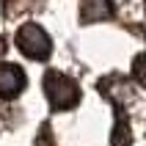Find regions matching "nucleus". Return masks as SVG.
<instances>
[{
  "mask_svg": "<svg viewBox=\"0 0 146 146\" xmlns=\"http://www.w3.org/2000/svg\"><path fill=\"white\" fill-rule=\"evenodd\" d=\"M99 91L121 110V102H132V86L124 80L121 74H108L105 80H99Z\"/></svg>",
  "mask_w": 146,
  "mask_h": 146,
  "instance_id": "4",
  "label": "nucleus"
},
{
  "mask_svg": "<svg viewBox=\"0 0 146 146\" xmlns=\"http://www.w3.org/2000/svg\"><path fill=\"white\" fill-rule=\"evenodd\" d=\"M25 72L17 64H0V99H14L25 88Z\"/></svg>",
  "mask_w": 146,
  "mask_h": 146,
  "instance_id": "3",
  "label": "nucleus"
},
{
  "mask_svg": "<svg viewBox=\"0 0 146 146\" xmlns=\"http://www.w3.org/2000/svg\"><path fill=\"white\" fill-rule=\"evenodd\" d=\"M132 138H130V127H127V121H124V116L119 113V119H116V130H113V146H130Z\"/></svg>",
  "mask_w": 146,
  "mask_h": 146,
  "instance_id": "6",
  "label": "nucleus"
},
{
  "mask_svg": "<svg viewBox=\"0 0 146 146\" xmlns=\"http://www.w3.org/2000/svg\"><path fill=\"white\" fill-rule=\"evenodd\" d=\"M113 14H116L113 0H80V22L83 25L110 19Z\"/></svg>",
  "mask_w": 146,
  "mask_h": 146,
  "instance_id": "5",
  "label": "nucleus"
},
{
  "mask_svg": "<svg viewBox=\"0 0 146 146\" xmlns=\"http://www.w3.org/2000/svg\"><path fill=\"white\" fill-rule=\"evenodd\" d=\"M44 94L52 110H72L80 102V86L58 69H50L44 74Z\"/></svg>",
  "mask_w": 146,
  "mask_h": 146,
  "instance_id": "1",
  "label": "nucleus"
},
{
  "mask_svg": "<svg viewBox=\"0 0 146 146\" xmlns=\"http://www.w3.org/2000/svg\"><path fill=\"white\" fill-rule=\"evenodd\" d=\"M17 47L22 50V55H28L31 61H47L52 52V41H50L47 31L36 22H25L17 31Z\"/></svg>",
  "mask_w": 146,
  "mask_h": 146,
  "instance_id": "2",
  "label": "nucleus"
},
{
  "mask_svg": "<svg viewBox=\"0 0 146 146\" xmlns=\"http://www.w3.org/2000/svg\"><path fill=\"white\" fill-rule=\"evenodd\" d=\"M6 52V41H3V36H0V55Z\"/></svg>",
  "mask_w": 146,
  "mask_h": 146,
  "instance_id": "8",
  "label": "nucleus"
},
{
  "mask_svg": "<svg viewBox=\"0 0 146 146\" xmlns=\"http://www.w3.org/2000/svg\"><path fill=\"white\" fill-rule=\"evenodd\" d=\"M132 77L138 80V86L146 88V52L135 55V61H132Z\"/></svg>",
  "mask_w": 146,
  "mask_h": 146,
  "instance_id": "7",
  "label": "nucleus"
}]
</instances>
